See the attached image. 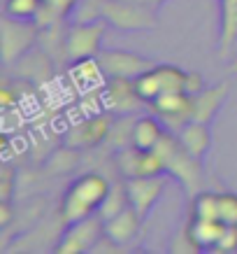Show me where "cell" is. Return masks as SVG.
Masks as SVG:
<instances>
[{
	"instance_id": "7a4b0ae2",
	"label": "cell",
	"mask_w": 237,
	"mask_h": 254,
	"mask_svg": "<svg viewBox=\"0 0 237 254\" xmlns=\"http://www.w3.org/2000/svg\"><path fill=\"white\" fill-rule=\"evenodd\" d=\"M156 152H158L163 166H165V173L170 177H175L191 198L205 189V161L198 159V156H193L182 145V140H179L177 133L172 131L165 133L163 140L156 145Z\"/></svg>"
},
{
	"instance_id": "52a82bcc",
	"label": "cell",
	"mask_w": 237,
	"mask_h": 254,
	"mask_svg": "<svg viewBox=\"0 0 237 254\" xmlns=\"http://www.w3.org/2000/svg\"><path fill=\"white\" fill-rule=\"evenodd\" d=\"M102 19L121 31H146L158 26V12L133 0H105Z\"/></svg>"
},
{
	"instance_id": "5b68a950",
	"label": "cell",
	"mask_w": 237,
	"mask_h": 254,
	"mask_svg": "<svg viewBox=\"0 0 237 254\" xmlns=\"http://www.w3.org/2000/svg\"><path fill=\"white\" fill-rule=\"evenodd\" d=\"M102 236H105V219L95 212V215H89L84 219L65 224L61 238L56 240L54 252H58V254L93 252Z\"/></svg>"
},
{
	"instance_id": "9a60e30c",
	"label": "cell",
	"mask_w": 237,
	"mask_h": 254,
	"mask_svg": "<svg viewBox=\"0 0 237 254\" xmlns=\"http://www.w3.org/2000/svg\"><path fill=\"white\" fill-rule=\"evenodd\" d=\"M228 91H230V84L221 82V84H214V86H205L200 93H195L193 96V119L212 124L214 117L219 115L221 105L226 103V98H228Z\"/></svg>"
},
{
	"instance_id": "8992f818",
	"label": "cell",
	"mask_w": 237,
	"mask_h": 254,
	"mask_svg": "<svg viewBox=\"0 0 237 254\" xmlns=\"http://www.w3.org/2000/svg\"><path fill=\"white\" fill-rule=\"evenodd\" d=\"M38 38L40 26L35 21L12 19V16L2 14V21H0V52H2V61L7 65L16 63L26 52H31Z\"/></svg>"
},
{
	"instance_id": "5bb4252c",
	"label": "cell",
	"mask_w": 237,
	"mask_h": 254,
	"mask_svg": "<svg viewBox=\"0 0 237 254\" xmlns=\"http://www.w3.org/2000/svg\"><path fill=\"white\" fill-rule=\"evenodd\" d=\"M226 226L228 224H223L221 219H205V217H191L186 222L189 238H191L195 252H216Z\"/></svg>"
},
{
	"instance_id": "3957f363",
	"label": "cell",
	"mask_w": 237,
	"mask_h": 254,
	"mask_svg": "<svg viewBox=\"0 0 237 254\" xmlns=\"http://www.w3.org/2000/svg\"><path fill=\"white\" fill-rule=\"evenodd\" d=\"M135 82V91L146 103V108L151 105L156 98H161L170 91H189L186 82H189V72L170 63H156L149 70H144Z\"/></svg>"
},
{
	"instance_id": "7402d4cb",
	"label": "cell",
	"mask_w": 237,
	"mask_h": 254,
	"mask_svg": "<svg viewBox=\"0 0 237 254\" xmlns=\"http://www.w3.org/2000/svg\"><path fill=\"white\" fill-rule=\"evenodd\" d=\"M130 200H128V189H126V182L123 185H112V189H109L107 198H105V203H102V208H100L98 215L102 217V219H109V217L119 215L123 208H128Z\"/></svg>"
},
{
	"instance_id": "4316f807",
	"label": "cell",
	"mask_w": 237,
	"mask_h": 254,
	"mask_svg": "<svg viewBox=\"0 0 237 254\" xmlns=\"http://www.w3.org/2000/svg\"><path fill=\"white\" fill-rule=\"evenodd\" d=\"M133 2H140V5H144V7L158 12V9L163 7V2H165V0H133Z\"/></svg>"
},
{
	"instance_id": "d6986e66",
	"label": "cell",
	"mask_w": 237,
	"mask_h": 254,
	"mask_svg": "<svg viewBox=\"0 0 237 254\" xmlns=\"http://www.w3.org/2000/svg\"><path fill=\"white\" fill-rule=\"evenodd\" d=\"M221 2V28H219V54L228 56L237 47V0Z\"/></svg>"
},
{
	"instance_id": "277c9868",
	"label": "cell",
	"mask_w": 237,
	"mask_h": 254,
	"mask_svg": "<svg viewBox=\"0 0 237 254\" xmlns=\"http://www.w3.org/2000/svg\"><path fill=\"white\" fill-rule=\"evenodd\" d=\"M109 23L105 19L95 21H72L65 28V59L70 61H86L95 59L102 52V38L107 33Z\"/></svg>"
},
{
	"instance_id": "44dd1931",
	"label": "cell",
	"mask_w": 237,
	"mask_h": 254,
	"mask_svg": "<svg viewBox=\"0 0 237 254\" xmlns=\"http://www.w3.org/2000/svg\"><path fill=\"white\" fill-rule=\"evenodd\" d=\"M75 5L77 0H42V9H40L35 23L40 28H47V26H54L58 21H65L72 14Z\"/></svg>"
},
{
	"instance_id": "2e32d148",
	"label": "cell",
	"mask_w": 237,
	"mask_h": 254,
	"mask_svg": "<svg viewBox=\"0 0 237 254\" xmlns=\"http://www.w3.org/2000/svg\"><path fill=\"white\" fill-rule=\"evenodd\" d=\"M142 222H144V219L135 212V208L128 205V208H123L119 215L105 219V236H109V238L114 240V243H119V245H130L133 240L138 238Z\"/></svg>"
},
{
	"instance_id": "30bf717a",
	"label": "cell",
	"mask_w": 237,
	"mask_h": 254,
	"mask_svg": "<svg viewBox=\"0 0 237 254\" xmlns=\"http://www.w3.org/2000/svg\"><path fill=\"white\" fill-rule=\"evenodd\" d=\"M116 168H119V173L126 180L128 177H149V175H163L165 173V166H163L156 149H140L135 145L119 147V152H116Z\"/></svg>"
},
{
	"instance_id": "603a6c76",
	"label": "cell",
	"mask_w": 237,
	"mask_h": 254,
	"mask_svg": "<svg viewBox=\"0 0 237 254\" xmlns=\"http://www.w3.org/2000/svg\"><path fill=\"white\" fill-rule=\"evenodd\" d=\"M42 9V0H5L2 5V14L12 16V19H26V21H35Z\"/></svg>"
},
{
	"instance_id": "e0dca14e",
	"label": "cell",
	"mask_w": 237,
	"mask_h": 254,
	"mask_svg": "<svg viewBox=\"0 0 237 254\" xmlns=\"http://www.w3.org/2000/svg\"><path fill=\"white\" fill-rule=\"evenodd\" d=\"M165 124L156 115H142L133 119V128H130V145L140 147V149H156V145L165 135Z\"/></svg>"
},
{
	"instance_id": "484cf974",
	"label": "cell",
	"mask_w": 237,
	"mask_h": 254,
	"mask_svg": "<svg viewBox=\"0 0 237 254\" xmlns=\"http://www.w3.org/2000/svg\"><path fill=\"white\" fill-rule=\"evenodd\" d=\"M186 89H189V93H193V96L205 89V82H202V77H200L198 72H189V82H186Z\"/></svg>"
},
{
	"instance_id": "ffe728a7",
	"label": "cell",
	"mask_w": 237,
	"mask_h": 254,
	"mask_svg": "<svg viewBox=\"0 0 237 254\" xmlns=\"http://www.w3.org/2000/svg\"><path fill=\"white\" fill-rule=\"evenodd\" d=\"M16 70L21 72L23 79H35V82H45V79L51 77V56L40 52V49H31L16 61Z\"/></svg>"
},
{
	"instance_id": "d4e9b609",
	"label": "cell",
	"mask_w": 237,
	"mask_h": 254,
	"mask_svg": "<svg viewBox=\"0 0 237 254\" xmlns=\"http://www.w3.org/2000/svg\"><path fill=\"white\" fill-rule=\"evenodd\" d=\"M12 189H14V170L9 168V166H5L2 168V182H0V200L2 203H9Z\"/></svg>"
},
{
	"instance_id": "4fadbf2b",
	"label": "cell",
	"mask_w": 237,
	"mask_h": 254,
	"mask_svg": "<svg viewBox=\"0 0 237 254\" xmlns=\"http://www.w3.org/2000/svg\"><path fill=\"white\" fill-rule=\"evenodd\" d=\"M102 103L112 115H130L146 105L135 91V82L123 77H107V84L102 89Z\"/></svg>"
},
{
	"instance_id": "ba28073f",
	"label": "cell",
	"mask_w": 237,
	"mask_h": 254,
	"mask_svg": "<svg viewBox=\"0 0 237 254\" xmlns=\"http://www.w3.org/2000/svg\"><path fill=\"white\" fill-rule=\"evenodd\" d=\"M153 115L158 117L165 128L179 133L189 122H193V93L189 91H170L161 98H156L149 105Z\"/></svg>"
},
{
	"instance_id": "6da1fadb",
	"label": "cell",
	"mask_w": 237,
	"mask_h": 254,
	"mask_svg": "<svg viewBox=\"0 0 237 254\" xmlns=\"http://www.w3.org/2000/svg\"><path fill=\"white\" fill-rule=\"evenodd\" d=\"M109 189V180L102 173H82L79 177H75L68 185L65 193L61 198V219L65 224L77 222V219H84L89 215L100 212L102 203L107 198Z\"/></svg>"
},
{
	"instance_id": "7c38bea8",
	"label": "cell",
	"mask_w": 237,
	"mask_h": 254,
	"mask_svg": "<svg viewBox=\"0 0 237 254\" xmlns=\"http://www.w3.org/2000/svg\"><path fill=\"white\" fill-rule=\"evenodd\" d=\"M168 187V175H149V177H128L126 180V189H128V200L135 208L142 219L151 215V210L156 208L158 198L163 196Z\"/></svg>"
},
{
	"instance_id": "9c48e42d",
	"label": "cell",
	"mask_w": 237,
	"mask_h": 254,
	"mask_svg": "<svg viewBox=\"0 0 237 254\" xmlns=\"http://www.w3.org/2000/svg\"><path fill=\"white\" fill-rule=\"evenodd\" d=\"M98 63L105 77H123V79H135L140 77L144 70L156 65L153 59L135 52H126V49H102L98 56Z\"/></svg>"
},
{
	"instance_id": "cb8c5ba5",
	"label": "cell",
	"mask_w": 237,
	"mask_h": 254,
	"mask_svg": "<svg viewBox=\"0 0 237 254\" xmlns=\"http://www.w3.org/2000/svg\"><path fill=\"white\" fill-rule=\"evenodd\" d=\"M219 219L223 224H237V193L219 191Z\"/></svg>"
},
{
	"instance_id": "ac0fdd59",
	"label": "cell",
	"mask_w": 237,
	"mask_h": 254,
	"mask_svg": "<svg viewBox=\"0 0 237 254\" xmlns=\"http://www.w3.org/2000/svg\"><path fill=\"white\" fill-rule=\"evenodd\" d=\"M179 140H182V145L191 152L193 156H198L205 161L207 152H209V147H212V133H209V124L205 122H189L184 126L182 131L177 133Z\"/></svg>"
},
{
	"instance_id": "8fae6325",
	"label": "cell",
	"mask_w": 237,
	"mask_h": 254,
	"mask_svg": "<svg viewBox=\"0 0 237 254\" xmlns=\"http://www.w3.org/2000/svg\"><path fill=\"white\" fill-rule=\"evenodd\" d=\"M112 126H114V119L109 115H91L77 122L72 128L65 135V145L75 147L79 152L84 149H95L100 147L105 140H109V133H112Z\"/></svg>"
}]
</instances>
